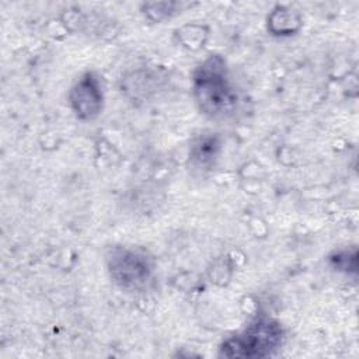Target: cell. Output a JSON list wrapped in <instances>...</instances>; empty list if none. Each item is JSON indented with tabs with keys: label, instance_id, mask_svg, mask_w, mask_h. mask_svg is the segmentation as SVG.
<instances>
[{
	"label": "cell",
	"instance_id": "obj_1",
	"mask_svg": "<svg viewBox=\"0 0 359 359\" xmlns=\"http://www.w3.org/2000/svg\"><path fill=\"white\" fill-rule=\"evenodd\" d=\"M194 95L201 111L212 118L230 114L237 97L229 84L226 62L219 55H210L194 73Z\"/></svg>",
	"mask_w": 359,
	"mask_h": 359
},
{
	"label": "cell",
	"instance_id": "obj_2",
	"mask_svg": "<svg viewBox=\"0 0 359 359\" xmlns=\"http://www.w3.org/2000/svg\"><path fill=\"white\" fill-rule=\"evenodd\" d=\"M283 330L272 318L261 317L252 321L243 332L229 338L220 348L227 358H264L280 346Z\"/></svg>",
	"mask_w": 359,
	"mask_h": 359
},
{
	"label": "cell",
	"instance_id": "obj_3",
	"mask_svg": "<svg viewBox=\"0 0 359 359\" xmlns=\"http://www.w3.org/2000/svg\"><path fill=\"white\" fill-rule=\"evenodd\" d=\"M108 271L111 278L121 287L140 289L151 276L149 258L135 250L116 248L108 257Z\"/></svg>",
	"mask_w": 359,
	"mask_h": 359
},
{
	"label": "cell",
	"instance_id": "obj_4",
	"mask_svg": "<svg viewBox=\"0 0 359 359\" xmlns=\"http://www.w3.org/2000/svg\"><path fill=\"white\" fill-rule=\"evenodd\" d=\"M72 108L79 119H94L102 108V91L94 73H86L70 90Z\"/></svg>",
	"mask_w": 359,
	"mask_h": 359
},
{
	"label": "cell",
	"instance_id": "obj_5",
	"mask_svg": "<svg viewBox=\"0 0 359 359\" xmlns=\"http://www.w3.org/2000/svg\"><path fill=\"white\" fill-rule=\"evenodd\" d=\"M220 150L219 137L215 133H208L199 136L191 146V160L198 168L210 167Z\"/></svg>",
	"mask_w": 359,
	"mask_h": 359
},
{
	"label": "cell",
	"instance_id": "obj_6",
	"mask_svg": "<svg viewBox=\"0 0 359 359\" xmlns=\"http://www.w3.org/2000/svg\"><path fill=\"white\" fill-rule=\"evenodd\" d=\"M300 25L302 20L299 14L286 7H276L268 17V29L273 35H290L296 32Z\"/></svg>",
	"mask_w": 359,
	"mask_h": 359
},
{
	"label": "cell",
	"instance_id": "obj_7",
	"mask_svg": "<svg viewBox=\"0 0 359 359\" xmlns=\"http://www.w3.org/2000/svg\"><path fill=\"white\" fill-rule=\"evenodd\" d=\"M178 7L181 8V6L178 3H149V4H146V8H147L146 13L153 20L160 21V20L168 18V17H171V14L177 13Z\"/></svg>",
	"mask_w": 359,
	"mask_h": 359
}]
</instances>
